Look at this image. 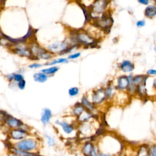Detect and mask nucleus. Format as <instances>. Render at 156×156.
<instances>
[{
  "mask_svg": "<svg viewBox=\"0 0 156 156\" xmlns=\"http://www.w3.org/2000/svg\"><path fill=\"white\" fill-rule=\"evenodd\" d=\"M73 44L79 47H96L99 41L94 38L85 29H74L70 31L69 38Z\"/></svg>",
  "mask_w": 156,
  "mask_h": 156,
  "instance_id": "nucleus-1",
  "label": "nucleus"
},
{
  "mask_svg": "<svg viewBox=\"0 0 156 156\" xmlns=\"http://www.w3.org/2000/svg\"><path fill=\"white\" fill-rule=\"evenodd\" d=\"M111 4L112 0H94L88 7L91 20V21L110 11Z\"/></svg>",
  "mask_w": 156,
  "mask_h": 156,
  "instance_id": "nucleus-2",
  "label": "nucleus"
},
{
  "mask_svg": "<svg viewBox=\"0 0 156 156\" xmlns=\"http://www.w3.org/2000/svg\"><path fill=\"white\" fill-rule=\"evenodd\" d=\"M28 44L32 55V60H44L49 61L54 56V55L49 52L46 48L38 44L35 40L30 41Z\"/></svg>",
  "mask_w": 156,
  "mask_h": 156,
  "instance_id": "nucleus-3",
  "label": "nucleus"
},
{
  "mask_svg": "<svg viewBox=\"0 0 156 156\" xmlns=\"http://www.w3.org/2000/svg\"><path fill=\"white\" fill-rule=\"evenodd\" d=\"M39 142L35 138L26 137L21 140L16 141L13 147L24 151L36 152L38 148Z\"/></svg>",
  "mask_w": 156,
  "mask_h": 156,
  "instance_id": "nucleus-4",
  "label": "nucleus"
},
{
  "mask_svg": "<svg viewBox=\"0 0 156 156\" xmlns=\"http://www.w3.org/2000/svg\"><path fill=\"white\" fill-rule=\"evenodd\" d=\"M91 22L100 28L105 34H107L110 31L113 23L111 11L110 10L104 13L101 16Z\"/></svg>",
  "mask_w": 156,
  "mask_h": 156,
  "instance_id": "nucleus-5",
  "label": "nucleus"
},
{
  "mask_svg": "<svg viewBox=\"0 0 156 156\" xmlns=\"http://www.w3.org/2000/svg\"><path fill=\"white\" fill-rule=\"evenodd\" d=\"M9 49L12 52L20 57H26L32 60V55L28 43H17L11 45Z\"/></svg>",
  "mask_w": 156,
  "mask_h": 156,
  "instance_id": "nucleus-6",
  "label": "nucleus"
},
{
  "mask_svg": "<svg viewBox=\"0 0 156 156\" xmlns=\"http://www.w3.org/2000/svg\"><path fill=\"white\" fill-rule=\"evenodd\" d=\"M91 101L96 107L107 101L105 88L101 87L93 90L91 94Z\"/></svg>",
  "mask_w": 156,
  "mask_h": 156,
  "instance_id": "nucleus-7",
  "label": "nucleus"
},
{
  "mask_svg": "<svg viewBox=\"0 0 156 156\" xmlns=\"http://www.w3.org/2000/svg\"><path fill=\"white\" fill-rule=\"evenodd\" d=\"M9 135L12 140L18 141L29 136L30 133L29 130L23 127H20L10 129L9 132Z\"/></svg>",
  "mask_w": 156,
  "mask_h": 156,
  "instance_id": "nucleus-8",
  "label": "nucleus"
},
{
  "mask_svg": "<svg viewBox=\"0 0 156 156\" xmlns=\"http://www.w3.org/2000/svg\"><path fill=\"white\" fill-rule=\"evenodd\" d=\"M129 85V80L127 75H121L116 78L115 87L117 91H127Z\"/></svg>",
  "mask_w": 156,
  "mask_h": 156,
  "instance_id": "nucleus-9",
  "label": "nucleus"
},
{
  "mask_svg": "<svg viewBox=\"0 0 156 156\" xmlns=\"http://www.w3.org/2000/svg\"><path fill=\"white\" fill-rule=\"evenodd\" d=\"M4 124L10 129H13L22 127L24 124L21 119L10 115L6 119Z\"/></svg>",
  "mask_w": 156,
  "mask_h": 156,
  "instance_id": "nucleus-10",
  "label": "nucleus"
},
{
  "mask_svg": "<svg viewBox=\"0 0 156 156\" xmlns=\"http://www.w3.org/2000/svg\"><path fill=\"white\" fill-rule=\"evenodd\" d=\"M119 69L124 73H131L135 68L134 63L129 60H124L119 63Z\"/></svg>",
  "mask_w": 156,
  "mask_h": 156,
  "instance_id": "nucleus-11",
  "label": "nucleus"
},
{
  "mask_svg": "<svg viewBox=\"0 0 156 156\" xmlns=\"http://www.w3.org/2000/svg\"><path fill=\"white\" fill-rule=\"evenodd\" d=\"M55 122L56 124L62 127V129L65 133L68 134V135L72 133L76 129L75 126L73 124L69 123L65 121L57 120L55 121Z\"/></svg>",
  "mask_w": 156,
  "mask_h": 156,
  "instance_id": "nucleus-12",
  "label": "nucleus"
},
{
  "mask_svg": "<svg viewBox=\"0 0 156 156\" xmlns=\"http://www.w3.org/2000/svg\"><path fill=\"white\" fill-rule=\"evenodd\" d=\"M144 15L146 18L153 19L156 16V5L149 4L146 5L144 10Z\"/></svg>",
  "mask_w": 156,
  "mask_h": 156,
  "instance_id": "nucleus-13",
  "label": "nucleus"
},
{
  "mask_svg": "<svg viewBox=\"0 0 156 156\" xmlns=\"http://www.w3.org/2000/svg\"><path fill=\"white\" fill-rule=\"evenodd\" d=\"M52 117V113L51 110L48 108H44L42 110L40 121L44 126H46L49 123Z\"/></svg>",
  "mask_w": 156,
  "mask_h": 156,
  "instance_id": "nucleus-14",
  "label": "nucleus"
},
{
  "mask_svg": "<svg viewBox=\"0 0 156 156\" xmlns=\"http://www.w3.org/2000/svg\"><path fill=\"white\" fill-rule=\"evenodd\" d=\"M82 105L85 107L86 110L91 112L93 113V112L96 109V106H95L91 101H90L86 96H83L81 99V102ZM94 114V113H93Z\"/></svg>",
  "mask_w": 156,
  "mask_h": 156,
  "instance_id": "nucleus-15",
  "label": "nucleus"
},
{
  "mask_svg": "<svg viewBox=\"0 0 156 156\" xmlns=\"http://www.w3.org/2000/svg\"><path fill=\"white\" fill-rule=\"evenodd\" d=\"M105 91L107 99L108 101V100H111L114 98V97L117 92V90L116 89L115 85L110 83V84H108L106 86V87L105 88Z\"/></svg>",
  "mask_w": 156,
  "mask_h": 156,
  "instance_id": "nucleus-16",
  "label": "nucleus"
},
{
  "mask_svg": "<svg viewBox=\"0 0 156 156\" xmlns=\"http://www.w3.org/2000/svg\"><path fill=\"white\" fill-rule=\"evenodd\" d=\"M94 115L95 114H93L91 112H90L87 110H85L81 115L77 117V119L80 123L88 122L91 119L94 117Z\"/></svg>",
  "mask_w": 156,
  "mask_h": 156,
  "instance_id": "nucleus-17",
  "label": "nucleus"
},
{
  "mask_svg": "<svg viewBox=\"0 0 156 156\" xmlns=\"http://www.w3.org/2000/svg\"><path fill=\"white\" fill-rule=\"evenodd\" d=\"M94 147V143L90 141H87L85 143L82 147V152L84 156H90L91 154Z\"/></svg>",
  "mask_w": 156,
  "mask_h": 156,
  "instance_id": "nucleus-18",
  "label": "nucleus"
},
{
  "mask_svg": "<svg viewBox=\"0 0 156 156\" xmlns=\"http://www.w3.org/2000/svg\"><path fill=\"white\" fill-rule=\"evenodd\" d=\"M147 92L146 82H145L136 87L135 95L138 96L141 98H145L147 96Z\"/></svg>",
  "mask_w": 156,
  "mask_h": 156,
  "instance_id": "nucleus-19",
  "label": "nucleus"
},
{
  "mask_svg": "<svg viewBox=\"0 0 156 156\" xmlns=\"http://www.w3.org/2000/svg\"><path fill=\"white\" fill-rule=\"evenodd\" d=\"M11 152L15 154L16 156H40L38 153H36V152L24 151L18 149L13 146H12V148H11Z\"/></svg>",
  "mask_w": 156,
  "mask_h": 156,
  "instance_id": "nucleus-20",
  "label": "nucleus"
},
{
  "mask_svg": "<svg viewBox=\"0 0 156 156\" xmlns=\"http://www.w3.org/2000/svg\"><path fill=\"white\" fill-rule=\"evenodd\" d=\"M69 60L68 58L66 57H60L57 58L51 59L49 61H47L44 65L46 66H54L58 64H62V63H68Z\"/></svg>",
  "mask_w": 156,
  "mask_h": 156,
  "instance_id": "nucleus-21",
  "label": "nucleus"
},
{
  "mask_svg": "<svg viewBox=\"0 0 156 156\" xmlns=\"http://www.w3.org/2000/svg\"><path fill=\"white\" fill-rule=\"evenodd\" d=\"M49 76L43 72H37L34 74L33 79L35 82L38 83H44L48 80Z\"/></svg>",
  "mask_w": 156,
  "mask_h": 156,
  "instance_id": "nucleus-22",
  "label": "nucleus"
},
{
  "mask_svg": "<svg viewBox=\"0 0 156 156\" xmlns=\"http://www.w3.org/2000/svg\"><path fill=\"white\" fill-rule=\"evenodd\" d=\"M148 77L149 76L147 74H138L136 76H133L132 82L136 87H137L139 85L146 82Z\"/></svg>",
  "mask_w": 156,
  "mask_h": 156,
  "instance_id": "nucleus-23",
  "label": "nucleus"
},
{
  "mask_svg": "<svg viewBox=\"0 0 156 156\" xmlns=\"http://www.w3.org/2000/svg\"><path fill=\"white\" fill-rule=\"evenodd\" d=\"M148 147L149 145L146 144H142L140 145L137 147L136 156H149Z\"/></svg>",
  "mask_w": 156,
  "mask_h": 156,
  "instance_id": "nucleus-24",
  "label": "nucleus"
},
{
  "mask_svg": "<svg viewBox=\"0 0 156 156\" xmlns=\"http://www.w3.org/2000/svg\"><path fill=\"white\" fill-rule=\"evenodd\" d=\"M88 122L89 121L81 123V127L80 128V130L83 135H90L92 136V127L90 124H88Z\"/></svg>",
  "mask_w": 156,
  "mask_h": 156,
  "instance_id": "nucleus-25",
  "label": "nucleus"
},
{
  "mask_svg": "<svg viewBox=\"0 0 156 156\" xmlns=\"http://www.w3.org/2000/svg\"><path fill=\"white\" fill-rule=\"evenodd\" d=\"M85 110H86V109L82 105V104L80 102H77L74 105L72 110V112L74 116L77 117L80 115H81Z\"/></svg>",
  "mask_w": 156,
  "mask_h": 156,
  "instance_id": "nucleus-26",
  "label": "nucleus"
},
{
  "mask_svg": "<svg viewBox=\"0 0 156 156\" xmlns=\"http://www.w3.org/2000/svg\"><path fill=\"white\" fill-rule=\"evenodd\" d=\"M58 69H59V67L54 65V66H51L48 68L42 69L41 70V71L43 72V73L46 74L48 76H52V75L55 74L58 71Z\"/></svg>",
  "mask_w": 156,
  "mask_h": 156,
  "instance_id": "nucleus-27",
  "label": "nucleus"
},
{
  "mask_svg": "<svg viewBox=\"0 0 156 156\" xmlns=\"http://www.w3.org/2000/svg\"><path fill=\"white\" fill-rule=\"evenodd\" d=\"M68 93L69 96L71 97L76 96L79 93V88L76 87H71L68 89Z\"/></svg>",
  "mask_w": 156,
  "mask_h": 156,
  "instance_id": "nucleus-28",
  "label": "nucleus"
},
{
  "mask_svg": "<svg viewBox=\"0 0 156 156\" xmlns=\"http://www.w3.org/2000/svg\"><path fill=\"white\" fill-rule=\"evenodd\" d=\"M148 152L149 156H156V144L149 145Z\"/></svg>",
  "mask_w": 156,
  "mask_h": 156,
  "instance_id": "nucleus-29",
  "label": "nucleus"
},
{
  "mask_svg": "<svg viewBox=\"0 0 156 156\" xmlns=\"http://www.w3.org/2000/svg\"><path fill=\"white\" fill-rule=\"evenodd\" d=\"M45 137L46 138L47 141V144L49 147H53L55 145V141L54 138H52L51 136L48 135H45Z\"/></svg>",
  "mask_w": 156,
  "mask_h": 156,
  "instance_id": "nucleus-30",
  "label": "nucleus"
},
{
  "mask_svg": "<svg viewBox=\"0 0 156 156\" xmlns=\"http://www.w3.org/2000/svg\"><path fill=\"white\" fill-rule=\"evenodd\" d=\"M24 79V76L23 74L20 73H14V77H13V81L16 83H18V82L21 81V80Z\"/></svg>",
  "mask_w": 156,
  "mask_h": 156,
  "instance_id": "nucleus-31",
  "label": "nucleus"
},
{
  "mask_svg": "<svg viewBox=\"0 0 156 156\" xmlns=\"http://www.w3.org/2000/svg\"><path fill=\"white\" fill-rule=\"evenodd\" d=\"M80 55H81V52H76L70 54L68 56L67 58H68V60H75V59H77L79 57H80Z\"/></svg>",
  "mask_w": 156,
  "mask_h": 156,
  "instance_id": "nucleus-32",
  "label": "nucleus"
},
{
  "mask_svg": "<svg viewBox=\"0 0 156 156\" xmlns=\"http://www.w3.org/2000/svg\"><path fill=\"white\" fill-rule=\"evenodd\" d=\"M26 82L24 79H23L17 83V87L21 90H23L26 88Z\"/></svg>",
  "mask_w": 156,
  "mask_h": 156,
  "instance_id": "nucleus-33",
  "label": "nucleus"
},
{
  "mask_svg": "<svg viewBox=\"0 0 156 156\" xmlns=\"http://www.w3.org/2000/svg\"><path fill=\"white\" fill-rule=\"evenodd\" d=\"M43 66V65L40 63H37V62H35L33 63H31L30 65H29L28 66V67L30 69H38V68H40Z\"/></svg>",
  "mask_w": 156,
  "mask_h": 156,
  "instance_id": "nucleus-34",
  "label": "nucleus"
},
{
  "mask_svg": "<svg viewBox=\"0 0 156 156\" xmlns=\"http://www.w3.org/2000/svg\"><path fill=\"white\" fill-rule=\"evenodd\" d=\"M135 24L138 28H141V27H143L144 26H145L146 21L144 20H140L136 22Z\"/></svg>",
  "mask_w": 156,
  "mask_h": 156,
  "instance_id": "nucleus-35",
  "label": "nucleus"
},
{
  "mask_svg": "<svg viewBox=\"0 0 156 156\" xmlns=\"http://www.w3.org/2000/svg\"><path fill=\"white\" fill-rule=\"evenodd\" d=\"M146 74L148 76H156V69H149L146 72Z\"/></svg>",
  "mask_w": 156,
  "mask_h": 156,
  "instance_id": "nucleus-36",
  "label": "nucleus"
},
{
  "mask_svg": "<svg viewBox=\"0 0 156 156\" xmlns=\"http://www.w3.org/2000/svg\"><path fill=\"white\" fill-rule=\"evenodd\" d=\"M137 1L140 4L146 6L150 4L151 0H137Z\"/></svg>",
  "mask_w": 156,
  "mask_h": 156,
  "instance_id": "nucleus-37",
  "label": "nucleus"
},
{
  "mask_svg": "<svg viewBox=\"0 0 156 156\" xmlns=\"http://www.w3.org/2000/svg\"><path fill=\"white\" fill-rule=\"evenodd\" d=\"M5 77L7 79V80L10 82H12V81H13V77H14V73H9L8 74H7L5 76Z\"/></svg>",
  "mask_w": 156,
  "mask_h": 156,
  "instance_id": "nucleus-38",
  "label": "nucleus"
},
{
  "mask_svg": "<svg viewBox=\"0 0 156 156\" xmlns=\"http://www.w3.org/2000/svg\"><path fill=\"white\" fill-rule=\"evenodd\" d=\"M99 156H116V155H114V154H108V153H105V152H101Z\"/></svg>",
  "mask_w": 156,
  "mask_h": 156,
  "instance_id": "nucleus-39",
  "label": "nucleus"
},
{
  "mask_svg": "<svg viewBox=\"0 0 156 156\" xmlns=\"http://www.w3.org/2000/svg\"><path fill=\"white\" fill-rule=\"evenodd\" d=\"M152 88H153V89L156 91V78H155V79H154V80H153Z\"/></svg>",
  "mask_w": 156,
  "mask_h": 156,
  "instance_id": "nucleus-40",
  "label": "nucleus"
},
{
  "mask_svg": "<svg viewBox=\"0 0 156 156\" xmlns=\"http://www.w3.org/2000/svg\"><path fill=\"white\" fill-rule=\"evenodd\" d=\"M4 33L2 32V30H1V29L0 28V38H1L2 37H3V35H4Z\"/></svg>",
  "mask_w": 156,
  "mask_h": 156,
  "instance_id": "nucleus-41",
  "label": "nucleus"
},
{
  "mask_svg": "<svg viewBox=\"0 0 156 156\" xmlns=\"http://www.w3.org/2000/svg\"><path fill=\"white\" fill-rule=\"evenodd\" d=\"M4 2V0H0V8H1L2 6L3 5Z\"/></svg>",
  "mask_w": 156,
  "mask_h": 156,
  "instance_id": "nucleus-42",
  "label": "nucleus"
},
{
  "mask_svg": "<svg viewBox=\"0 0 156 156\" xmlns=\"http://www.w3.org/2000/svg\"><path fill=\"white\" fill-rule=\"evenodd\" d=\"M154 51H155V52L156 53V44L155 45V46H154Z\"/></svg>",
  "mask_w": 156,
  "mask_h": 156,
  "instance_id": "nucleus-43",
  "label": "nucleus"
},
{
  "mask_svg": "<svg viewBox=\"0 0 156 156\" xmlns=\"http://www.w3.org/2000/svg\"><path fill=\"white\" fill-rule=\"evenodd\" d=\"M152 1H153V2H154V4L156 5V0H152Z\"/></svg>",
  "mask_w": 156,
  "mask_h": 156,
  "instance_id": "nucleus-44",
  "label": "nucleus"
},
{
  "mask_svg": "<svg viewBox=\"0 0 156 156\" xmlns=\"http://www.w3.org/2000/svg\"><path fill=\"white\" fill-rule=\"evenodd\" d=\"M91 1H94V0H91Z\"/></svg>",
  "mask_w": 156,
  "mask_h": 156,
  "instance_id": "nucleus-45",
  "label": "nucleus"
}]
</instances>
